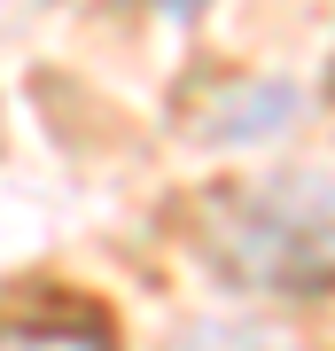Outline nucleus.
I'll return each instance as SVG.
<instances>
[{"label":"nucleus","instance_id":"f257e3e1","mask_svg":"<svg viewBox=\"0 0 335 351\" xmlns=\"http://www.w3.org/2000/svg\"><path fill=\"white\" fill-rule=\"evenodd\" d=\"M0 351H110V343L86 336V328H8Z\"/></svg>","mask_w":335,"mask_h":351}]
</instances>
